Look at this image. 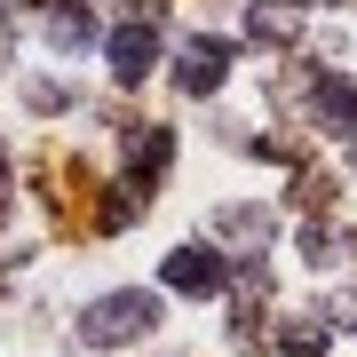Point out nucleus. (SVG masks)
I'll return each mask as SVG.
<instances>
[{"label":"nucleus","instance_id":"f257e3e1","mask_svg":"<svg viewBox=\"0 0 357 357\" xmlns=\"http://www.w3.org/2000/svg\"><path fill=\"white\" fill-rule=\"evenodd\" d=\"M159 326V302L151 294H103V302L79 318V333H88L96 349H119V342H143V333Z\"/></svg>","mask_w":357,"mask_h":357},{"label":"nucleus","instance_id":"f03ea898","mask_svg":"<svg viewBox=\"0 0 357 357\" xmlns=\"http://www.w3.org/2000/svg\"><path fill=\"white\" fill-rule=\"evenodd\" d=\"M103 56H112V79H119V88L151 79V64H159V16H135V24H119Z\"/></svg>","mask_w":357,"mask_h":357},{"label":"nucleus","instance_id":"7ed1b4c3","mask_svg":"<svg viewBox=\"0 0 357 357\" xmlns=\"http://www.w3.org/2000/svg\"><path fill=\"white\" fill-rule=\"evenodd\" d=\"M222 64H230L222 40H183V48H175V79H183L191 96H215V88H222Z\"/></svg>","mask_w":357,"mask_h":357},{"label":"nucleus","instance_id":"20e7f679","mask_svg":"<svg viewBox=\"0 0 357 357\" xmlns=\"http://www.w3.org/2000/svg\"><path fill=\"white\" fill-rule=\"evenodd\" d=\"M167 286H175V294H222V255H215V246L167 255Z\"/></svg>","mask_w":357,"mask_h":357},{"label":"nucleus","instance_id":"39448f33","mask_svg":"<svg viewBox=\"0 0 357 357\" xmlns=\"http://www.w3.org/2000/svg\"><path fill=\"white\" fill-rule=\"evenodd\" d=\"M310 112H318V128L357 135V79H318L310 88Z\"/></svg>","mask_w":357,"mask_h":357},{"label":"nucleus","instance_id":"423d86ee","mask_svg":"<svg viewBox=\"0 0 357 357\" xmlns=\"http://www.w3.org/2000/svg\"><path fill=\"white\" fill-rule=\"evenodd\" d=\"M167 151H175V128H143V135L128 143V175H135V183H151L159 167H167Z\"/></svg>","mask_w":357,"mask_h":357},{"label":"nucleus","instance_id":"0eeeda50","mask_svg":"<svg viewBox=\"0 0 357 357\" xmlns=\"http://www.w3.org/2000/svg\"><path fill=\"white\" fill-rule=\"evenodd\" d=\"M246 32H255V40H294V32H302V8H286V0H262V8L246 16Z\"/></svg>","mask_w":357,"mask_h":357},{"label":"nucleus","instance_id":"6e6552de","mask_svg":"<svg viewBox=\"0 0 357 357\" xmlns=\"http://www.w3.org/2000/svg\"><path fill=\"white\" fill-rule=\"evenodd\" d=\"M48 40H56V48H79V40H88V16H79V8H64V16L48 24Z\"/></svg>","mask_w":357,"mask_h":357},{"label":"nucleus","instance_id":"1a4fd4ad","mask_svg":"<svg viewBox=\"0 0 357 357\" xmlns=\"http://www.w3.org/2000/svg\"><path fill=\"white\" fill-rule=\"evenodd\" d=\"M333 326H357V294H342V302H333Z\"/></svg>","mask_w":357,"mask_h":357}]
</instances>
